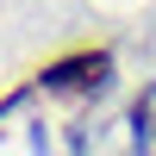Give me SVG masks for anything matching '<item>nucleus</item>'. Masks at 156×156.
I'll return each instance as SVG.
<instances>
[{"label":"nucleus","instance_id":"obj_1","mask_svg":"<svg viewBox=\"0 0 156 156\" xmlns=\"http://www.w3.org/2000/svg\"><path fill=\"white\" fill-rule=\"evenodd\" d=\"M112 75V56L106 50H81V56H62L44 69V87H56V94H87V87H100Z\"/></svg>","mask_w":156,"mask_h":156}]
</instances>
